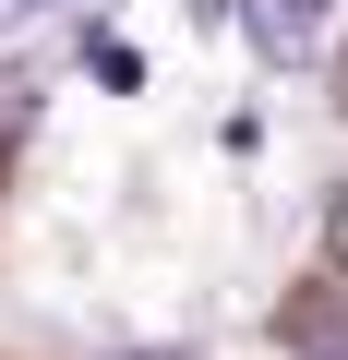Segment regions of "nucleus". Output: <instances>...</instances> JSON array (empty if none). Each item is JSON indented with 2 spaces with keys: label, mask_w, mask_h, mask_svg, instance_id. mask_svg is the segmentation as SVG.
I'll return each mask as SVG.
<instances>
[{
  "label": "nucleus",
  "mask_w": 348,
  "mask_h": 360,
  "mask_svg": "<svg viewBox=\"0 0 348 360\" xmlns=\"http://www.w3.org/2000/svg\"><path fill=\"white\" fill-rule=\"evenodd\" d=\"M228 25H240L264 60H312V49H324V0H228Z\"/></svg>",
  "instance_id": "f257e3e1"
},
{
  "label": "nucleus",
  "mask_w": 348,
  "mask_h": 360,
  "mask_svg": "<svg viewBox=\"0 0 348 360\" xmlns=\"http://www.w3.org/2000/svg\"><path fill=\"white\" fill-rule=\"evenodd\" d=\"M25 120H37V84H0V144H13Z\"/></svg>",
  "instance_id": "f03ea898"
},
{
  "label": "nucleus",
  "mask_w": 348,
  "mask_h": 360,
  "mask_svg": "<svg viewBox=\"0 0 348 360\" xmlns=\"http://www.w3.org/2000/svg\"><path fill=\"white\" fill-rule=\"evenodd\" d=\"M324 252H336V276H348V193H336V217H324Z\"/></svg>",
  "instance_id": "7ed1b4c3"
},
{
  "label": "nucleus",
  "mask_w": 348,
  "mask_h": 360,
  "mask_svg": "<svg viewBox=\"0 0 348 360\" xmlns=\"http://www.w3.org/2000/svg\"><path fill=\"white\" fill-rule=\"evenodd\" d=\"M120 360H193V348H120Z\"/></svg>",
  "instance_id": "20e7f679"
}]
</instances>
